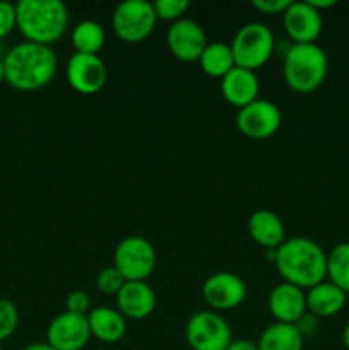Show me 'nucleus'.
I'll use <instances>...</instances> for the list:
<instances>
[{"instance_id":"nucleus-1","label":"nucleus","mask_w":349,"mask_h":350,"mask_svg":"<svg viewBox=\"0 0 349 350\" xmlns=\"http://www.w3.org/2000/svg\"><path fill=\"white\" fill-rule=\"evenodd\" d=\"M5 82L17 91H38L53 81L58 68L57 53L51 46L23 41L3 57Z\"/></svg>"},{"instance_id":"nucleus-2","label":"nucleus","mask_w":349,"mask_h":350,"mask_svg":"<svg viewBox=\"0 0 349 350\" xmlns=\"http://www.w3.org/2000/svg\"><path fill=\"white\" fill-rule=\"evenodd\" d=\"M276 269L283 282L311 289L327 277V253L308 238H289L277 248Z\"/></svg>"},{"instance_id":"nucleus-3","label":"nucleus","mask_w":349,"mask_h":350,"mask_svg":"<svg viewBox=\"0 0 349 350\" xmlns=\"http://www.w3.org/2000/svg\"><path fill=\"white\" fill-rule=\"evenodd\" d=\"M16 14L17 29L31 43L51 46L68 27V10L60 0H19Z\"/></svg>"},{"instance_id":"nucleus-4","label":"nucleus","mask_w":349,"mask_h":350,"mask_svg":"<svg viewBox=\"0 0 349 350\" xmlns=\"http://www.w3.org/2000/svg\"><path fill=\"white\" fill-rule=\"evenodd\" d=\"M328 74V58L317 43L291 44L283 58V75L286 84L300 94L320 88Z\"/></svg>"},{"instance_id":"nucleus-5","label":"nucleus","mask_w":349,"mask_h":350,"mask_svg":"<svg viewBox=\"0 0 349 350\" xmlns=\"http://www.w3.org/2000/svg\"><path fill=\"white\" fill-rule=\"evenodd\" d=\"M229 46L236 67L255 72L270 60L276 48V40L269 26L253 21L236 31Z\"/></svg>"},{"instance_id":"nucleus-6","label":"nucleus","mask_w":349,"mask_h":350,"mask_svg":"<svg viewBox=\"0 0 349 350\" xmlns=\"http://www.w3.org/2000/svg\"><path fill=\"white\" fill-rule=\"evenodd\" d=\"M157 23L154 5L147 0H125L113 10L112 26L125 43H140L151 36Z\"/></svg>"},{"instance_id":"nucleus-7","label":"nucleus","mask_w":349,"mask_h":350,"mask_svg":"<svg viewBox=\"0 0 349 350\" xmlns=\"http://www.w3.org/2000/svg\"><path fill=\"white\" fill-rule=\"evenodd\" d=\"M113 267L127 282L146 280L156 269V250L153 243L142 236L123 238L113 253Z\"/></svg>"},{"instance_id":"nucleus-8","label":"nucleus","mask_w":349,"mask_h":350,"mask_svg":"<svg viewBox=\"0 0 349 350\" xmlns=\"http://www.w3.org/2000/svg\"><path fill=\"white\" fill-rule=\"evenodd\" d=\"M185 338L192 350H226L233 342V334L221 314L197 311L185 325Z\"/></svg>"},{"instance_id":"nucleus-9","label":"nucleus","mask_w":349,"mask_h":350,"mask_svg":"<svg viewBox=\"0 0 349 350\" xmlns=\"http://www.w3.org/2000/svg\"><path fill=\"white\" fill-rule=\"evenodd\" d=\"M283 123L279 106L267 99H257L238 109L236 129L243 137L252 140H267L276 135Z\"/></svg>"},{"instance_id":"nucleus-10","label":"nucleus","mask_w":349,"mask_h":350,"mask_svg":"<svg viewBox=\"0 0 349 350\" xmlns=\"http://www.w3.org/2000/svg\"><path fill=\"white\" fill-rule=\"evenodd\" d=\"M67 81L74 91L79 94H96L101 91L108 81V68L99 55L75 53L68 58Z\"/></svg>"},{"instance_id":"nucleus-11","label":"nucleus","mask_w":349,"mask_h":350,"mask_svg":"<svg viewBox=\"0 0 349 350\" xmlns=\"http://www.w3.org/2000/svg\"><path fill=\"white\" fill-rule=\"evenodd\" d=\"M91 340L88 317L60 313L47 328V344L55 350H82Z\"/></svg>"},{"instance_id":"nucleus-12","label":"nucleus","mask_w":349,"mask_h":350,"mask_svg":"<svg viewBox=\"0 0 349 350\" xmlns=\"http://www.w3.org/2000/svg\"><path fill=\"white\" fill-rule=\"evenodd\" d=\"M202 296L212 311L235 310L246 297V284L233 272H216L204 282Z\"/></svg>"},{"instance_id":"nucleus-13","label":"nucleus","mask_w":349,"mask_h":350,"mask_svg":"<svg viewBox=\"0 0 349 350\" xmlns=\"http://www.w3.org/2000/svg\"><path fill=\"white\" fill-rule=\"evenodd\" d=\"M166 43L171 55L178 60L198 62L207 46V36L201 24L183 17L171 23V26L168 27Z\"/></svg>"},{"instance_id":"nucleus-14","label":"nucleus","mask_w":349,"mask_h":350,"mask_svg":"<svg viewBox=\"0 0 349 350\" xmlns=\"http://www.w3.org/2000/svg\"><path fill=\"white\" fill-rule=\"evenodd\" d=\"M284 31L293 44H310L322 34V14L305 2H291L283 14Z\"/></svg>"},{"instance_id":"nucleus-15","label":"nucleus","mask_w":349,"mask_h":350,"mask_svg":"<svg viewBox=\"0 0 349 350\" xmlns=\"http://www.w3.org/2000/svg\"><path fill=\"white\" fill-rule=\"evenodd\" d=\"M156 308V294L146 280H132L116 294V310L129 320H146Z\"/></svg>"},{"instance_id":"nucleus-16","label":"nucleus","mask_w":349,"mask_h":350,"mask_svg":"<svg viewBox=\"0 0 349 350\" xmlns=\"http://www.w3.org/2000/svg\"><path fill=\"white\" fill-rule=\"evenodd\" d=\"M267 304L274 320L294 325L307 313V293L293 284L281 282L270 291Z\"/></svg>"},{"instance_id":"nucleus-17","label":"nucleus","mask_w":349,"mask_h":350,"mask_svg":"<svg viewBox=\"0 0 349 350\" xmlns=\"http://www.w3.org/2000/svg\"><path fill=\"white\" fill-rule=\"evenodd\" d=\"M260 82L253 70L235 67L221 79V94L229 105L245 108L250 103L259 99Z\"/></svg>"},{"instance_id":"nucleus-18","label":"nucleus","mask_w":349,"mask_h":350,"mask_svg":"<svg viewBox=\"0 0 349 350\" xmlns=\"http://www.w3.org/2000/svg\"><path fill=\"white\" fill-rule=\"evenodd\" d=\"M248 234L263 250L279 248L286 241V228L283 219L269 208H260L250 215Z\"/></svg>"},{"instance_id":"nucleus-19","label":"nucleus","mask_w":349,"mask_h":350,"mask_svg":"<svg viewBox=\"0 0 349 350\" xmlns=\"http://www.w3.org/2000/svg\"><path fill=\"white\" fill-rule=\"evenodd\" d=\"M91 337L105 344H116L127 334V318L109 306L92 308L88 314Z\"/></svg>"},{"instance_id":"nucleus-20","label":"nucleus","mask_w":349,"mask_h":350,"mask_svg":"<svg viewBox=\"0 0 349 350\" xmlns=\"http://www.w3.org/2000/svg\"><path fill=\"white\" fill-rule=\"evenodd\" d=\"M348 294L328 280L317 284L307 293V311L320 318H332L346 306Z\"/></svg>"},{"instance_id":"nucleus-21","label":"nucleus","mask_w":349,"mask_h":350,"mask_svg":"<svg viewBox=\"0 0 349 350\" xmlns=\"http://www.w3.org/2000/svg\"><path fill=\"white\" fill-rule=\"evenodd\" d=\"M305 338L294 325L274 321L260 335L259 350H303Z\"/></svg>"},{"instance_id":"nucleus-22","label":"nucleus","mask_w":349,"mask_h":350,"mask_svg":"<svg viewBox=\"0 0 349 350\" xmlns=\"http://www.w3.org/2000/svg\"><path fill=\"white\" fill-rule=\"evenodd\" d=\"M198 64H201L204 74L214 79H222L236 67L231 46L228 43H222V41L207 43L204 53L198 58Z\"/></svg>"},{"instance_id":"nucleus-23","label":"nucleus","mask_w":349,"mask_h":350,"mask_svg":"<svg viewBox=\"0 0 349 350\" xmlns=\"http://www.w3.org/2000/svg\"><path fill=\"white\" fill-rule=\"evenodd\" d=\"M70 41L75 53L98 55L105 46V29L96 21H81L72 29Z\"/></svg>"},{"instance_id":"nucleus-24","label":"nucleus","mask_w":349,"mask_h":350,"mask_svg":"<svg viewBox=\"0 0 349 350\" xmlns=\"http://www.w3.org/2000/svg\"><path fill=\"white\" fill-rule=\"evenodd\" d=\"M327 279L349 294V241L339 243L327 253Z\"/></svg>"},{"instance_id":"nucleus-25","label":"nucleus","mask_w":349,"mask_h":350,"mask_svg":"<svg viewBox=\"0 0 349 350\" xmlns=\"http://www.w3.org/2000/svg\"><path fill=\"white\" fill-rule=\"evenodd\" d=\"M19 327V310L12 301L0 297V342L16 334Z\"/></svg>"},{"instance_id":"nucleus-26","label":"nucleus","mask_w":349,"mask_h":350,"mask_svg":"<svg viewBox=\"0 0 349 350\" xmlns=\"http://www.w3.org/2000/svg\"><path fill=\"white\" fill-rule=\"evenodd\" d=\"M127 280L123 279L122 273L115 269V267H106L96 277V286L98 291L103 294H108V296H116L120 293L123 286H125Z\"/></svg>"},{"instance_id":"nucleus-27","label":"nucleus","mask_w":349,"mask_h":350,"mask_svg":"<svg viewBox=\"0 0 349 350\" xmlns=\"http://www.w3.org/2000/svg\"><path fill=\"white\" fill-rule=\"evenodd\" d=\"M153 5L157 19L171 21V23L183 19L185 12L190 9V3L187 0H157Z\"/></svg>"},{"instance_id":"nucleus-28","label":"nucleus","mask_w":349,"mask_h":350,"mask_svg":"<svg viewBox=\"0 0 349 350\" xmlns=\"http://www.w3.org/2000/svg\"><path fill=\"white\" fill-rule=\"evenodd\" d=\"M65 308H67V313L79 314V317H88L91 308V297L84 291H72L70 294L65 299Z\"/></svg>"},{"instance_id":"nucleus-29","label":"nucleus","mask_w":349,"mask_h":350,"mask_svg":"<svg viewBox=\"0 0 349 350\" xmlns=\"http://www.w3.org/2000/svg\"><path fill=\"white\" fill-rule=\"evenodd\" d=\"M17 27L16 3L0 2V41Z\"/></svg>"},{"instance_id":"nucleus-30","label":"nucleus","mask_w":349,"mask_h":350,"mask_svg":"<svg viewBox=\"0 0 349 350\" xmlns=\"http://www.w3.org/2000/svg\"><path fill=\"white\" fill-rule=\"evenodd\" d=\"M289 3L291 0H253L252 5L266 16H276V14H284Z\"/></svg>"},{"instance_id":"nucleus-31","label":"nucleus","mask_w":349,"mask_h":350,"mask_svg":"<svg viewBox=\"0 0 349 350\" xmlns=\"http://www.w3.org/2000/svg\"><path fill=\"white\" fill-rule=\"evenodd\" d=\"M294 327L298 328V332L301 334V337L307 338V337H313L318 330V318L311 313H305L300 320L294 323Z\"/></svg>"},{"instance_id":"nucleus-32","label":"nucleus","mask_w":349,"mask_h":350,"mask_svg":"<svg viewBox=\"0 0 349 350\" xmlns=\"http://www.w3.org/2000/svg\"><path fill=\"white\" fill-rule=\"evenodd\" d=\"M226 350H259V345L248 338H238V340H233Z\"/></svg>"},{"instance_id":"nucleus-33","label":"nucleus","mask_w":349,"mask_h":350,"mask_svg":"<svg viewBox=\"0 0 349 350\" xmlns=\"http://www.w3.org/2000/svg\"><path fill=\"white\" fill-rule=\"evenodd\" d=\"M313 9H317L318 12L322 14L324 9H331V7L335 5V0H307Z\"/></svg>"},{"instance_id":"nucleus-34","label":"nucleus","mask_w":349,"mask_h":350,"mask_svg":"<svg viewBox=\"0 0 349 350\" xmlns=\"http://www.w3.org/2000/svg\"><path fill=\"white\" fill-rule=\"evenodd\" d=\"M23 350H55V349H51L47 342H43V344H31L27 345V347H24Z\"/></svg>"},{"instance_id":"nucleus-35","label":"nucleus","mask_w":349,"mask_h":350,"mask_svg":"<svg viewBox=\"0 0 349 350\" xmlns=\"http://www.w3.org/2000/svg\"><path fill=\"white\" fill-rule=\"evenodd\" d=\"M342 344H344V347L349 350V321L346 323L344 330H342Z\"/></svg>"},{"instance_id":"nucleus-36","label":"nucleus","mask_w":349,"mask_h":350,"mask_svg":"<svg viewBox=\"0 0 349 350\" xmlns=\"http://www.w3.org/2000/svg\"><path fill=\"white\" fill-rule=\"evenodd\" d=\"M5 81V65H3V58H0V84Z\"/></svg>"},{"instance_id":"nucleus-37","label":"nucleus","mask_w":349,"mask_h":350,"mask_svg":"<svg viewBox=\"0 0 349 350\" xmlns=\"http://www.w3.org/2000/svg\"><path fill=\"white\" fill-rule=\"evenodd\" d=\"M5 53H7V51H5V48H3V43L0 41V58L5 57Z\"/></svg>"},{"instance_id":"nucleus-38","label":"nucleus","mask_w":349,"mask_h":350,"mask_svg":"<svg viewBox=\"0 0 349 350\" xmlns=\"http://www.w3.org/2000/svg\"><path fill=\"white\" fill-rule=\"evenodd\" d=\"M0 350H3V349H2V345H0Z\"/></svg>"}]
</instances>
